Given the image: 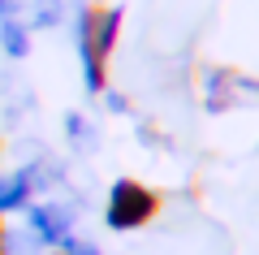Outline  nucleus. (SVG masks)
Masks as SVG:
<instances>
[{
  "label": "nucleus",
  "mask_w": 259,
  "mask_h": 255,
  "mask_svg": "<svg viewBox=\"0 0 259 255\" xmlns=\"http://www.w3.org/2000/svg\"><path fill=\"white\" fill-rule=\"evenodd\" d=\"M117 39H121V9L91 5L82 18V69H87V87L91 91L108 87V61H112Z\"/></svg>",
  "instance_id": "f257e3e1"
},
{
  "label": "nucleus",
  "mask_w": 259,
  "mask_h": 255,
  "mask_svg": "<svg viewBox=\"0 0 259 255\" xmlns=\"http://www.w3.org/2000/svg\"><path fill=\"white\" fill-rule=\"evenodd\" d=\"M156 212H160V195L151 186L134 182V177H121L112 186V195H108L104 221H108V229H143Z\"/></svg>",
  "instance_id": "f03ea898"
},
{
  "label": "nucleus",
  "mask_w": 259,
  "mask_h": 255,
  "mask_svg": "<svg viewBox=\"0 0 259 255\" xmlns=\"http://www.w3.org/2000/svg\"><path fill=\"white\" fill-rule=\"evenodd\" d=\"M30 225H35V234L44 238V242H52V246H69V242H74V238H69V216L56 212V208L30 212Z\"/></svg>",
  "instance_id": "7ed1b4c3"
},
{
  "label": "nucleus",
  "mask_w": 259,
  "mask_h": 255,
  "mask_svg": "<svg viewBox=\"0 0 259 255\" xmlns=\"http://www.w3.org/2000/svg\"><path fill=\"white\" fill-rule=\"evenodd\" d=\"M26 203V177H13V182H0V212L22 208Z\"/></svg>",
  "instance_id": "20e7f679"
},
{
  "label": "nucleus",
  "mask_w": 259,
  "mask_h": 255,
  "mask_svg": "<svg viewBox=\"0 0 259 255\" xmlns=\"http://www.w3.org/2000/svg\"><path fill=\"white\" fill-rule=\"evenodd\" d=\"M0 255H5V225H0Z\"/></svg>",
  "instance_id": "39448f33"
},
{
  "label": "nucleus",
  "mask_w": 259,
  "mask_h": 255,
  "mask_svg": "<svg viewBox=\"0 0 259 255\" xmlns=\"http://www.w3.org/2000/svg\"><path fill=\"white\" fill-rule=\"evenodd\" d=\"M48 255H65V251H48Z\"/></svg>",
  "instance_id": "423d86ee"
}]
</instances>
